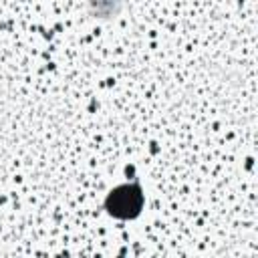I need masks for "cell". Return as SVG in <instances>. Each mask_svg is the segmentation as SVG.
<instances>
[{
	"instance_id": "6da1fadb",
	"label": "cell",
	"mask_w": 258,
	"mask_h": 258,
	"mask_svg": "<svg viewBox=\"0 0 258 258\" xmlns=\"http://www.w3.org/2000/svg\"><path fill=\"white\" fill-rule=\"evenodd\" d=\"M105 208L115 218H121V220L135 218L143 208V194L139 185H133V183L119 185L107 196Z\"/></svg>"
}]
</instances>
